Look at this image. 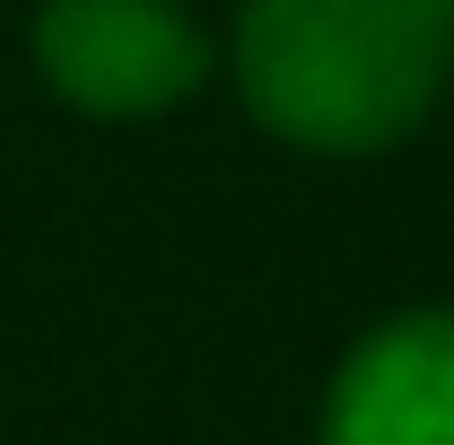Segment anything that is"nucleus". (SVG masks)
Instances as JSON below:
<instances>
[{
	"label": "nucleus",
	"mask_w": 454,
	"mask_h": 445,
	"mask_svg": "<svg viewBox=\"0 0 454 445\" xmlns=\"http://www.w3.org/2000/svg\"><path fill=\"white\" fill-rule=\"evenodd\" d=\"M227 61L271 140L315 158H376L446 97L454 0H245Z\"/></svg>",
	"instance_id": "f257e3e1"
},
{
	"label": "nucleus",
	"mask_w": 454,
	"mask_h": 445,
	"mask_svg": "<svg viewBox=\"0 0 454 445\" xmlns=\"http://www.w3.org/2000/svg\"><path fill=\"white\" fill-rule=\"evenodd\" d=\"M35 70L88 122H149L210 88L219 44L184 0H44Z\"/></svg>",
	"instance_id": "f03ea898"
},
{
	"label": "nucleus",
	"mask_w": 454,
	"mask_h": 445,
	"mask_svg": "<svg viewBox=\"0 0 454 445\" xmlns=\"http://www.w3.org/2000/svg\"><path fill=\"white\" fill-rule=\"evenodd\" d=\"M324 445H454V306H411L340 358Z\"/></svg>",
	"instance_id": "7ed1b4c3"
}]
</instances>
